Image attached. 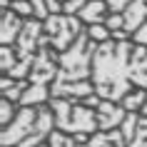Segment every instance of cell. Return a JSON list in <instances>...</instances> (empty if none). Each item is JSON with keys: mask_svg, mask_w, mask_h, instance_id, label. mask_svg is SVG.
Wrapping results in <instances>:
<instances>
[{"mask_svg": "<svg viewBox=\"0 0 147 147\" xmlns=\"http://www.w3.org/2000/svg\"><path fill=\"white\" fill-rule=\"evenodd\" d=\"M145 102H147V90H132L120 105H122L127 112H140V110L145 107Z\"/></svg>", "mask_w": 147, "mask_h": 147, "instance_id": "5bb4252c", "label": "cell"}, {"mask_svg": "<svg viewBox=\"0 0 147 147\" xmlns=\"http://www.w3.org/2000/svg\"><path fill=\"white\" fill-rule=\"evenodd\" d=\"M8 10L18 13V15H20V18H25V20L35 18V8H32V3H30V0H13Z\"/></svg>", "mask_w": 147, "mask_h": 147, "instance_id": "2e32d148", "label": "cell"}, {"mask_svg": "<svg viewBox=\"0 0 147 147\" xmlns=\"http://www.w3.org/2000/svg\"><path fill=\"white\" fill-rule=\"evenodd\" d=\"M40 107H20L18 110L15 120L0 132V147H18L25 137H30L32 130L38 127V120H40Z\"/></svg>", "mask_w": 147, "mask_h": 147, "instance_id": "8992f818", "label": "cell"}, {"mask_svg": "<svg viewBox=\"0 0 147 147\" xmlns=\"http://www.w3.org/2000/svg\"><path fill=\"white\" fill-rule=\"evenodd\" d=\"M127 147H147V117H137L132 135L127 137Z\"/></svg>", "mask_w": 147, "mask_h": 147, "instance_id": "4fadbf2b", "label": "cell"}, {"mask_svg": "<svg viewBox=\"0 0 147 147\" xmlns=\"http://www.w3.org/2000/svg\"><path fill=\"white\" fill-rule=\"evenodd\" d=\"M55 115V127L65 135H95L100 132L97 112L85 107L78 100H50L47 102Z\"/></svg>", "mask_w": 147, "mask_h": 147, "instance_id": "277c9868", "label": "cell"}, {"mask_svg": "<svg viewBox=\"0 0 147 147\" xmlns=\"http://www.w3.org/2000/svg\"><path fill=\"white\" fill-rule=\"evenodd\" d=\"M95 53H97V42L85 30L67 53L60 55V70H57V80L50 87V100H85L95 95V85L90 80Z\"/></svg>", "mask_w": 147, "mask_h": 147, "instance_id": "7a4b0ae2", "label": "cell"}, {"mask_svg": "<svg viewBox=\"0 0 147 147\" xmlns=\"http://www.w3.org/2000/svg\"><path fill=\"white\" fill-rule=\"evenodd\" d=\"M18 105L13 100H5V97H3V100H0V125H3V130H5V127H8L10 122H13V120H15V115H18Z\"/></svg>", "mask_w": 147, "mask_h": 147, "instance_id": "9a60e30c", "label": "cell"}, {"mask_svg": "<svg viewBox=\"0 0 147 147\" xmlns=\"http://www.w3.org/2000/svg\"><path fill=\"white\" fill-rule=\"evenodd\" d=\"M57 70H60V53L50 45L47 35H42L40 40L38 57L32 62V70L28 80L30 87L23 95V100L18 102V107H38V105H47L50 102V87L57 80Z\"/></svg>", "mask_w": 147, "mask_h": 147, "instance_id": "3957f363", "label": "cell"}, {"mask_svg": "<svg viewBox=\"0 0 147 147\" xmlns=\"http://www.w3.org/2000/svg\"><path fill=\"white\" fill-rule=\"evenodd\" d=\"M135 53L132 40H107L97 45L92 57V85L95 95L110 102H122L132 92L130 57Z\"/></svg>", "mask_w": 147, "mask_h": 147, "instance_id": "6da1fadb", "label": "cell"}, {"mask_svg": "<svg viewBox=\"0 0 147 147\" xmlns=\"http://www.w3.org/2000/svg\"><path fill=\"white\" fill-rule=\"evenodd\" d=\"M23 28H25V18H20L13 10H3L0 13V42H3V47L15 45Z\"/></svg>", "mask_w": 147, "mask_h": 147, "instance_id": "ba28073f", "label": "cell"}, {"mask_svg": "<svg viewBox=\"0 0 147 147\" xmlns=\"http://www.w3.org/2000/svg\"><path fill=\"white\" fill-rule=\"evenodd\" d=\"M130 82L137 90H147V45L135 42V53L130 57Z\"/></svg>", "mask_w": 147, "mask_h": 147, "instance_id": "9c48e42d", "label": "cell"}, {"mask_svg": "<svg viewBox=\"0 0 147 147\" xmlns=\"http://www.w3.org/2000/svg\"><path fill=\"white\" fill-rule=\"evenodd\" d=\"M87 35H90L97 45H102V42L112 40V32H110L107 25H90V28H87Z\"/></svg>", "mask_w": 147, "mask_h": 147, "instance_id": "e0dca14e", "label": "cell"}, {"mask_svg": "<svg viewBox=\"0 0 147 147\" xmlns=\"http://www.w3.org/2000/svg\"><path fill=\"white\" fill-rule=\"evenodd\" d=\"M105 3H107V8H110V15H122L125 10L130 8L132 0H105Z\"/></svg>", "mask_w": 147, "mask_h": 147, "instance_id": "d6986e66", "label": "cell"}, {"mask_svg": "<svg viewBox=\"0 0 147 147\" xmlns=\"http://www.w3.org/2000/svg\"><path fill=\"white\" fill-rule=\"evenodd\" d=\"M90 0H67V3H62V13L65 15H80V10L85 8Z\"/></svg>", "mask_w": 147, "mask_h": 147, "instance_id": "ac0fdd59", "label": "cell"}, {"mask_svg": "<svg viewBox=\"0 0 147 147\" xmlns=\"http://www.w3.org/2000/svg\"><path fill=\"white\" fill-rule=\"evenodd\" d=\"M42 25H45V35H47V40H50V45H53L60 55L67 53L70 47L75 45V40L87 30L85 23H82L78 15H65V13L50 15Z\"/></svg>", "mask_w": 147, "mask_h": 147, "instance_id": "5b68a950", "label": "cell"}, {"mask_svg": "<svg viewBox=\"0 0 147 147\" xmlns=\"http://www.w3.org/2000/svg\"><path fill=\"white\" fill-rule=\"evenodd\" d=\"M107 13H110V8H107V3L105 0H90L85 8L80 10V20L90 28V25H105V20H107Z\"/></svg>", "mask_w": 147, "mask_h": 147, "instance_id": "30bf717a", "label": "cell"}, {"mask_svg": "<svg viewBox=\"0 0 147 147\" xmlns=\"http://www.w3.org/2000/svg\"><path fill=\"white\" fill-rule=\"evenodd\" d=\"M28 87H30V80H15V78H3L0 80V90H3V97L5 100H13L18 105V102L23 100V95L28 92Z\"/></svg>", "mask_w": 147, "mask_h": 147, "instance_id": "7c38bea8", "label": "cell"}, {"mask_svg": "<svg viewBox=\"0 0 147 147\" xmlns=\"http://www.w3.org/2000/svg\"><path fill=\"white\" fill-rule=\"evenodd\" d=\"M60 3H67V0H60Z\"/></svg>", "mask_w": 147, "mask_h": 147, "instance_id": "ffe728a7", "label": "cell"}, {"mask_svg": "<svg viewBox=\"0 0 147 147\" xmlns=\"http://www.w3.org/2000/svg\"><path fill=\"white\" fill-rule=\"evenodd\" d=\"M87 147H127V140H125L122 130H110V132H95L87 140Z\"/></svg>", "mask_w": 147, "mask_h": 147, "instance_id": "8fae6325", "label": "cell"}, {"mask_svg": "<svg viewBox=\"0 0 147 147\" xmlns=\"http://www.w3.org/2000/svg\"><path fill=\"white\" fill-rule=\"evenodd\" d=\"M95 112H97V125H100V132H110V130H117L122 127V122L127 120V110L120 105V102H110V100H102L95 105Z\"/></svg>", "mask_w": 147, "mask_h": 147, "instance_id": "52a82bcc", "label": "cell"}]
</instances>
